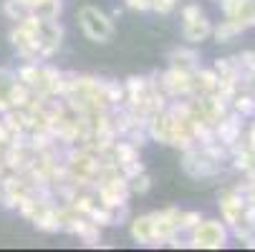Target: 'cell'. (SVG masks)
Segmentation results:
<instances>
[{
    "instance_id": "obj_1",
    "label": "cell",
    "mask_w": 255,
    "mask_h": 252,
    "mask_svg": "<svg viewBox=\"0 0 255 252\" xmlns=\"http://www.w3.org/2000/svg\"><path fill=\"white\" fill-rule=\"evenodd\" d=\"M230 240V227L223 220H200L190 230L187 247L195 250H223Z\"/></svg>"
},
{
    "instance_id": "obj_30",
    "label": "cell",
    "mask_w": 255,
    "mask_h": 252,
    "mask_svg": "<svg viewBox=\"0 0 255 252\" xmlns=\"http://www.w3.org/2000/svg\"><path fill=\"white\" fill-rule=\"evenodd\" d=\"M248 247H255V232H253V237L248 240Z\"/></svg>"
},
{
    "instance_id": "obj_33",
    "label": "cell",
    "mask_w": 255,
    "mask_h": 252,
    "mask_svg": "<svg viewBox=\"0 0 255 252\" xmlns=\"http://www.w3.org/2000/svg\"><path fill=\"white\" fill-rule=\"evenodd\" d=\"M250 3H253V8H255V0H250Z\"/></svg>"
},
{
    "instance_id": "obj_26",
    "label": "cell",
    "mask_w": 255,
    "mask_h": 252,
    "mask_svg": "<svg viewBox=\"0 0 255 252\" xmlns=\"http://www.w3.org/2000/svg\"><path fill=\"white\" fill-rule=\"evenodd\" d=\"M240 192H243V199H245V204L255 209V182H245V187H243Z\"/></svg>"
},
{
    "instance_id": "obj_24",
    "label": "cell",
    "mask_w": 255,
    "mask_h": 252,
    "mask_svg": "<svg viewBox=\"0 0 255 252\" xmlns=\"http://www.w3.org/2000/svg\"><path fill=\"white\" fill-rule=\"evenodd\" d=\"M177 8V0H152V10L159 15H167Z\"/></svg>"
},
{
    "instance_id": "obj_22",
    "label": "cell",
    "mask_w": 255,
    "mask_h": 252,
    "mask_svg": "<svg viewBox=\"0 0 255 252\" xmlns=\"http://www.w3.org/2000/svg\"><path fill=\"white\" fill-rule=\"evenodd\" d=\"M3 13H5L10 20H15V23H18V20H23L30 10L20 3V0H5V3H3Z\"/></svg>"
},
{
    "instance_id": "obj_25",
    "label": "cell",
    "mask_w": 255,
    "mask_h": 252,
    "mask_svg": "<svg viewBox=\"0 0 255 252\" xmlns=\"http://www.w3.org/2000/svg\"><path fill=\"white\" fill-rule=\"evenodd\" d=\"M124 5L136 13H147V10H152V0H124Z\"/></svg>"
},
{
    "instance_id": "obj_21",
    "label": "cell",
    "mask_w": 255,
    "mask_h": 252,
    "mask_svg": "<svg viewBox=\"0 0 255 252\" xmlns=\"http://www.w3.org/2000/svg\"><path fill=\"white\" fill-rule=\"evenodd\" d=\"M89 220L99 227H106V225H117L114 222V209L112 207H104V204H96L91 212H89Z\"/></svg>"
},
{
    "instance_id": "obj_2",
    "label": "cell",
    "mask_w": 255,
    "mask_h": 252,
    "mask_svg": "<svg viewBox=\"0 0 255 252\" xmlns=\"http://www.w3.org/2000/svg\"><path fill=\"white\" fill-rule=\"evenodd\" d=\"M79 25L91 43H106L114 35V18L99 10L96 5H84L79 10Z\"/></svg>"
},
{
    "instance_id": "obj_18",
    "label": "cell",
    "mask_w": 255,
    "mask_h": 252,
    "mask_svg": "<svg viewBox=\"0 0 255 252\" xmlns=\"http://www.w3.org/2000/svg\"><path fill=\"white\" fill-rule=\"evenodd\" d=\"M233 111L240 114L243 119H253L255 116V91L250 88H238V93L230 98Z\"/></svg>"
},
{
    "instance_id": "obj_13",
    "label": "cell",
    "mask_w": 255,
    "mask_h": 252,
    "mask_svg": "<svg viewBox=\"0 0 255 252\" xmlns=\"http://www.w3.org/2000/svg\"><path fill=\"white\" fill-rule=\"evenodd\" d=\"M129 232H131V240L136 245H144V247L154 245V214L149 212V214H139V217H134Z\"/></svg>"
},
{
    "instance_id": "obj_15",
    "label": "cell",
    "mask_w": 255,
    "mask_h": 252,
    "mask_svg": "<svg viewBox=\"0 0 255 252\" xmlns=\"http://www.w3.org/2000/svg\"><path fill=\"white\" fill-rule=\"evenodd\" d=\"M169 66L172 68H179V71H187V74H192L195 68H200V53L195 48H187V46H179L169 53Z\"/></svg>"
},
{
    "instance_id": "obj_12",
    "label": "cell",
    "mask_w": 255,
    "mask_h": 252,
    "mask_svg": "<svg viewBox=\"0 0 255 252\" xmlns=\"http://www.w3.org/2000/svg\"><path fill=\"white\" fill-rule=\"evenodd\" d=\"M220 8H223L225 18L240 20L245 28L255 25V8L250 0H220Z\"/></svg>"
},
{
    "instance_id": "obj_23",
    "label": "cell",
    "mask_w": 255,
    "mask_h": 252,
    "mask_svg": "<svg viewBox=\"0 0 255 252\" xmlns=\"http://www.w3.org/2000/svg\"><path fill=\"white\" fill-rule=\"evenodd\" d=\"M200 220H202L200 212H182V214H179V232H190Z\"/></svg>"
},
{
    "instance_id": "obj_5",
    "label": "cell",
    "mask_w": 255,
    "mask_h": 252,
    "mask_svg": "<svg viewBox=\"0 0 255 252\" xmlns=\"http://www.w3.org/2000/svg\"><path fill=\"white\" fill-rule=\"evenodd\" d=\"M112 157H114V162H117V167H119V171L124 176H131L136 171H144V164L139 159V147H136V144H131L129 139H122V141L117 139L114 141Z\"/></svg>"
},
{
    "instance_id": "obj_16",
    "label": "cell",
    "mask_w": 255,
    "mask_h": 252,
    "mask_svg": "<svg viewBox=\"0 0 255 252\" xmlns=\"http://www.w3.org/2000/svg\"><path fill=\"white\" fill-rule=\"evenodd\" d=\"M33 227L38 230V232H46V235L61 232V220H58V207H56V202H51V204L43 207V212L33 220Z\"/></svg>"
},
{
    "instance_id": "obj_27",
    "label": "cell",
    "mask_w": 255,
    "mask_h": 252,
    "mask_svg": "<svg viewBox=\"0 0 255 252\" xmlns=\"http://www.w3.org/2000/svg\"><path fill=\"white\" fill-rule=\"evenodd\" d=\"M248 144H250V147H255V121H253V126H250V131H248Z\"/></svg>"
},
{
    "instance_id": "obj_14",
    "label": "cell",
    "mask_w": 255,
    "mask_h": 252,
    "mask_svg": "<svg viewBox=\"0 0 255 252\" xmlns=\"http://www.w3.org/2000/svg\"><path fill=\"white\" fill-rule=\"evenodd\" d=\"M18 86V76L10 68H0V114L13 109V93Z\"/></svg>"
},
{
    "instance_id": "obj_20",
    "label": "cell",
    "mask_w": 255,
    "mask_h": 252,
    "mask_svg": "<svg viewBox=\"0 0 255 252\" xmlns=\"http://www.w3.org/2000/svg\"><path fill=\"white\" fill-rule=\"evenodd\" d=\"M127 182H129V192L131 194H147L152 189V176L147 171H136V174L127 176Z\"/></svg>"
},
{
    "instance_id": "obj_28",
    "label": "cell",
    "mask_w": 255,
    "mask_h": 252,
    "mask_svg": "<svg viewBox=\"0 0 255 252\" xmlns=\"http://www.w3.org/2000/svg\"><path fill=\"white\" fill-rule=\"evenodd\" d=\"M20 3H23V5H25V8L30 10V8H33L35 3H41V0H20Z\"/></svg>"
},
{
    "instance_id": "obj_4",
    "label": "cell",
    "mask_w": 255,
    "mask_h": 252,
    "mask_svg": "<svg viewBox=\"0 0 255 252\" xmlns=\"http://www.w3.org/2000/svg\"><path fill=\"white\" fill-rule=\"evenodd\" d=\"M182 169L192 179H212L220 174V164L212 157H207L205 149L197 147V144L190 149H182Z\"/></svg>"
},
{
    "instance_id": "obj_19",
    "label": "cell",
    "mask_w": 255,
    "mask_h": 252,
    "mask_svg": "<svg viewBox=\"0 0 255 252\" xmlns=\"http://www.w3.org/2000/svg\"><path fill=\"white\" fill-rule=\"evenodd\" d=\"M30 13L38 20H58L63 13V0H41L30 8Z\"/></svg>"
},
{
    "instance_id": "obj_32",
    "label": "cell",
    "mask_w": 255,
    "mask_h": 252,
    "mask_svg": "<svg viewBox=\"0 0 255 252\" xmlns=\"http://www.w3.org/2000/svg\"><path fill=\"white\" fill-rule=\"evenodd\" d=\"M0 204H3V187H0Z\"/></svg>"
},
{
    "instance_id": "obj_17",
    "label": "cell",
    "mask_w": 255,
    "mask_h": 252,
    "mask_svg": "<svg viewBox=\"0 0 255 252\" xmlns=\"http://www.w3.org/2000/svg\"><path fill=\"white\" fill-rule=\"evenodd\" d=\"M245 30H248V28H245L240 20H233V18L220 20V25H212V35H215L217 43H230V41L238 38V35H243Z\"/></svg>"
},
{
    "instance_id": "obj_11",
    "label": "cell",
    "mask_w": 255,
    "mask_h": 252,
    "mask_svg": "<svg viewBox=\"0 0 255 252\" xmlns=\"http://www.w3.org/2000/svg\"><path fill=\"white\" fill-rule=\"evenodd\" d=\"M217 91V74L212 68H195L190 74V98H197V96H207V93H215Z\"/></svg>"
},
{
    "instance_id": "obj_9",
    "label": "cell",
    "mask_w": 255,
    "mask_h": 252,
    "mask_svg": "<svg viewBox=\"0 0 255 252\" xmlns=\"http://www.w3.org/2000/svg\"><path fill=\"white\" fill-rule=\"evenodd\" d=\"M243 116L240 114H235V111H228L220 121L215 124V139L220 141V144H225V147L230 149L233 144H238L240 139H243V131H245V126H243Z\"/></svg>"
},
{
    "instance_id": "obj_6",
    "label": "cell",
    "mask_w": 255,
    "mask_h": 252,
    "mask_svg": "<svg viewBox=\"0 0 255 252\" xmlns=\"http://www.w3.org/2000/svg\"><path fill=\"white\" fill-rule=\"evenodd\" d=\"M154 214V245H167L179 235V214L182 209L177 207H164Z\"/></svg>"
},
{
    "instance_id": "obj_29",
    "label": "cell",
    "mask_w": 255,
    "mask_h": 252,
    "mask_svg": "<svg viewBox=\"0 0 255 252\" xmlns=\"http://www.w3.org/2000/svg\"><path fill=\"white\" fill-rule=\"evenodd\" d=\"M8 174V169H5V164H3V159H0V182H3V176Z\"/></svg>"
},
{
    "instance_id": "obj_31",
    "label": "cell",
    "mask_w": 255,
    "mask_h": 252,
    "mask_svg": "<svg viewBox=\"0 0 255 252\" xmlns=\"http://www.w3.org/2000/svg\"><path fill=\"white\" fill-rule=\"evenodd\" d=\"M3 152H5V144H0V159H3Z\"/></svg>"
},
{
    "instance_id": "obj_10",
    "label": "cell",
    "mask_w": 255,
    "mask_h": 252,
    "mask_svg": "<svg viewBox=\"0 0 255 252\" xmlns=\"http://www.w3.org/2000/svg\"><path fill=\"white\" fill-rule=\"evenodd\" d=\"M245 199H243V192L240 189H225L220 192V217L228 227H233L245 212Z\"/></svg>"
},
{
    "instance_id": "obj_8",
    "label": "cell",
    "mask_w": 255,
    "mask_h": 252,
    "mask_svg": "<svg viewBox=\"0 0 255 252\" xmlns=\"http://www.w3.org/2000/svg\"><path fill=\"white\" fill-rule=\"evenodd\" d=\"M159 86L167 93V98H190V74L179 68H167L159 76Z\"/></svg>"
},
{
    "instance_id": "obj_3",
    "label": "cell",
    "mask_w": 255,
    "mask_h": 252,
    "mask_svg": "<svg viewBox=\"0 0 255 252\" xmlns=\"http://www.w3.org/2000/svg\"><path fill=\"white\" fill-rule=\"evenodd\" d=\"M212 35V20L205 15V10L197 3H190L182 8V38L190 46H197Z\"/></svg>"
},
{
    "instance_id": "obj_7",
    "label": "cell",
    "mask_w": 255,
    "mask_h": 252,
    "mask_svg": "<svg viewBox=\"0 0 255 252\" xmlns=\"http://www.w3.org/2000/svg\"><path fill=\"white\" fill-rule=\"evenodd\" d=\"M63 43V25L58 20H38V46L41 58L48 61Z\"/></svg>"
}]
</instances>
